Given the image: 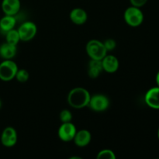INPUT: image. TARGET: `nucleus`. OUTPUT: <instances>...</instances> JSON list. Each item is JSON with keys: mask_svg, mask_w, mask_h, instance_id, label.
I'll return each instance as SVG.
<instances>
[{"mask_svg": "<svg viewBox=\"0 0 159 159\" xmlns=\"http://www.w3.org/2000/svg\"><path fill=\"white\" fill-rule=\"evenodd\" d=\"M85 50L89 57L94 60H102L108 52L104 46L103 42L96 39L89 40L87 43Z\"/></svg>", "mask_w": 159, "mask_h": 159, "instance_id": "2", "label": "nucleus"}, {"mask_svg": "<svg viewBox=\"0 0 159 159\" xmlns=\"http://www.w3.org/2000/svg\"><path fill=\"white\" fill-rule=\"evenodd\" d=\"M69 17L74 24L82 25L86 23L88 20V14L86 11L82 8H75L70 12Z\"/></svg>", "mask_w": 159, "mask_h": 159, "instance_id": "12", "label": "nucleus"}, {"mask_svg": "<svg viewBox=\"0 0 159 159\" xmlns=\"http://www.w3.org/2000/svg\"><path fill=\"white\" fill-rule=\"evenodd\" d=\"M144 101L148 107L154 110H159V86L149 89L144 96Z\"/></svg>", "mask_w": 159, "mask_h": 159, "instance_id": "9", "label": "nucleus"}, {"mask_svg": "<svg viewBox=\"0 0 159 159\" xmlns=\"http://www.w3.org/2000/svg\"><path fill=\"white\" fill-rule=\"evenodd\" d=\"M16 52L17 48L16 45L6 42L0 46V57L4 60L12 59L16 54Z\"/></svg>", "mask_w": 159, "mask_h": 159, "instance_id": "14", "label": "nucleus"}, {"mask_svg": "<svg viewBox=\"0 0 159 159\" xmlns=\"http://www.w3.org/2000/svg\"><path fill=\"white\" fill-rule=\"evenodd\" d=\"M157 135H158V140H159V127H158V132H157Z\"/></svg>", "mask_w": 159, "mask_h": 159, "instance_id": "24", "label": "nucleus"}, {"mask_svg": "<svg viewBox=\"0 0 159 159\" xmlns=\"http://www.w3.org/2000/svg\"><path fill=\"white\" fill-rule=\"evenodd\" d=\"M1 107H2V101L1 99H0V109H1Z\"/></svg>", "mask_w": 159, "mask_h": 159, "instance_id": "25", "label": "nucleus"}, {"mask_svg": "<svg viewBox=\"0 0 159 159\" xmlns=\"http://www.w3.org/2000/svg\"><path fill=\"white\" fill-rule=\"evenodd\" d=\"M30 74L26 69H18L15 79L20 82H26L29 79Z\"/></svg>", "mask_w": 159, "mask_h": 159, "instance_id": "19", "label": "nucleus"}, {"mask_svg": "<svg viewBox=\"0 0 159 159\" xmlns=\"http://www.w3.org/2000/svg\"><path fill=\"white\" fill-rule=\"evenodd\" d=\"M2 10L5 15L16 16L20 10V0H2Z\"/></svg>", "mask_w": 159, "mask_h": 159, "instance_id": "11", "label": "nucleus"}, {"mask_svg": "<svg viewBox=\"0 0 159 159\" xmlns=\"http://www.w3.org/2000/svg\"><path fill=\"white\" fill-rule=\"evenodd\" d=\"M20 40L27 42L34 38L37 33V26L34 22L26 21L22 23L17 29Z\"/></svg>", "mask_w": 159, "mask_h": 159, "instance_id": "5", "label": "nucleus"}, {"mask_svg": "<svg viewBox=\"0 0 159 159\" xmlns=\"http://www.w3.org/2000/svg\"><path fill=\"white\" fill-rule=\"evenodd\" d=\"M77 130L71 122L61 123L57 130V136L64 142H70L73 141Z\"/></svg>", "mask_w": 159, "mask_h": 159, "instance_id": "7", "label": "nucleus"}, {"mask_svg": "<svg viewBox=\"0 0 159 159\" xmlns=\"http://www.w3.org/2000/svg\"><path fill=\"white\" fill-rule=\"evenodd\" d=\"M59 118L61 123L71 122L72 120V113L68 110H63L59 114Z\"/></svg>", "mask_w": 159, "mask_h": 159, "instance_id": "20", "label": "nucleus"}, {"mask_svg": "<svg viewBox=\"0 0 159 159\" xmlns=\"http://www.w3.org/2000/svg\"><path fill=\"white\" fill-rule=\"evenodd\" d=\"M17 140H18L17 132L14 127H7L2 132L1 143L4 147H13L17 143Z\"/></svg>", "mask_w": 159, "mask_h": 159, "instance_id": "8", "label": "nucleus"}, {"mask_svg": "<svg viewBox=\"0 0 159 159\" xmlns=\"http://www.w3.org/2000/svg\"><path fill=\"white\" fill-rule=\"evenodd\" d=\"M148 0H130L131 6H136V7L141 8L148 2Z\"/></svg>", "mask_w": 159, "mask_h": 159, "instance_id": "22", "label": "nucleus"}, {"mask_svg": "<svg viewBox=\"0 0 159 159\" xmlns=\"http://www.w3.org/2000/svg\"><path fill=\"white\" fill-rule=\"evenodd\" d=\"M71 158L73 159V158H75V157H72V158ZM78 158V159H80V158Z\"/></svg>", "mask_w": 159, "mask_h": 159, "instance_id": "26", "label": "nucleus"}, {"mask_svg": "<svg viewBox=\"0 0 159 159\" xmlns=\"http://www.w3.org/2000/svg\"><path fill=\"white\" fill-rule=\"evenodd\" d=\"M97 159H115L116 155L115 153L110 149H103L98 153Z\"/></svg>", "mask_w": 159, "mask_h": 159, "instance_id": "18", "label": "nucleus"}, {"mask_svg": "<svg viewBox=\"0 0 159 159\" xmlns=\"http://www.w3.org/2000/svg\"><path fill=\"white\" fill-rule=\"evenodd\" d=\"M104 46H105L106 49L107 51H112L116 48V40H113V39H107L105 41L103 42Z\"/></svg>", "mask_w": 159, "mask_h": 159, "instance_id": "21", "label": "nucleus"}, {"mask_svg": "<svg viewBox=\"0 0 159 159\" xmlns=\"http://www.w3.org/2000/svg\"><path fill=\"white\" fill-rule=\"evenodd\" d=\"M16 23V19L15 16L5 15L0 19V30L4 33H6L14 29Z\"/></svg>", "mask_w": 159, "mask_h": 159, "instance_id": "16", "label": "nucleus"}, {"mask_svg": "<svg viewBox=\"0 0 159 159\" xmlns=\"http://www.w3.org/2000/svg\"><path fill=\"white\" fill-rule=\"evenodd\" d=\"M92 140V134L89 130H80L76 132L75 138L73 139L75 145L79 148H83L88 145Z\"/></svg>", "mask_w": 159, "mask_h": 159, "instance_id": "13", "label": "nucleus"}, {"mask_svg": "<svg viewBox=\"0 0 159 159\" xmlns=\"http://www.w3.org/2000/svg\"><path fill=\"white\" fill-rule=\"evenodd\" d=\"M155 81H156V84L158 86H159V71L157 72L156 78H155Z\"/></svg>", "mask_w": 159, "mask_h": 159, "instance_id": "23", "label": "nucleus"}, {"mask_svg": "<svg viewBox=\"0 0 159 159\" xmlns=\"http://www.w3.org/2000/svg\"><path fill=\"white\" fill-rule=\"evenodd\" d=\"M89 107L95 112H103L110 107V100L102 94L93 95L90 98Z\"/></svg>", "mask_w": 159, "mask_h": 159, "instance_id": "6", "label": "nucleus"}, {"mask_svg": "<svg viewBox=\"0 0 159 159\" xmlns=\"http://www.w3.org/2000/svg\"><path fill=\"white\" fill-rule=\"evenodd\" d=\"M126 23L132 27H137L142 24L144 21V13L141 8L136 6H130L127 8L124 14Z\"/></svg>", "mask_w": 159, "mask_h": 159, "instance_id": "3", "label": "nucleus"}, {"mask_svg": "<svg viewBox=\"0 0 159 159\" xmlns=\"http://www.w3.org/2000/svg\"><path fill=\"white\" fill-rule=\"evenodd\" d=\"M103 71L102 66V61L91 59L89 63L88 75L91 79H96L99 77L101 72Z\"/></svg>", "mask_w": 159, "mask_h": 159, "instance_id": "15", "label": "nucleus"}, {"mask_svg": "<svg viewBox=\"0 0 159 159\" xmlns=\"http://www.w3.org/2000/svg\"><path fill=\"white\" fill-rule=\"evenodd\" d=\"M90 98L91 95L86 89L76 87L68 93L67 100L70 107L72 108L82 109L88 107Z\"/></svg>", "mask_w": 159, "mask_h": 159, "instance_id": "1", "label": "nucleus"}, {"mask_svg": "<svg viewBox=\"0 0 159 159\" xmlns=\"http://www.w3.org/2000/svg\"><path fill=\"white\" fill-rule=\"evenodd\" d=\"M102 66L104 71L107 73H115L120 66L119 60L116 57L112 54H107L102 59Z\"/></svg>", "mask_w": 159, "mask_h": 159, "instance_id": "10", "label": "nucleus"}, {"mask_svg": "<svg viewBox=\"0 0 159 159\" xmlns=\"http://www.w3.org/2000/svg\"><path fill=\"white\" fill-rule=\"evenodd\" d=\"M6 40L7 43H10V44L17 46L19 42L20 41V35H19L18 30L16 29H12L11 30L6 32Z\"/></svg>", "mask_w": 159, "mask_h": 159, "instance_id": "17", "label": "nucleus"}, {"mask_svg": "<svg viewBox=\"0 0 159 159\" xmlns=\"http://www.w3.org/2000/svg\"><path fill=\"white\" fill-rule=\"evenodd\" d=\"M16 63L12 59L4 60L0 63V79L3 82H9L15 79L18 71Z\"/></svg>", "mask_w": 159, "mask_h": 159, "instance_id": "4", "label": "nucleus"}]
</instances>
